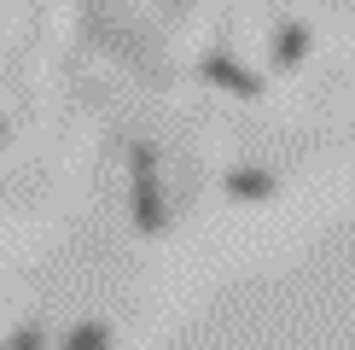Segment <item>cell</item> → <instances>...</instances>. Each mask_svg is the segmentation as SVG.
I'll return each instance as SVG.
<instances>
[{
    "instance_id": "cell-5",
    "label": "cell",
    "mask_w": 355,
    "mask_h": 350,
    "mask_svg": "<svg viewBox=\"0 0 355 350\" xmlns=\"http://www.w3.org/2000/svg\"><path fill=\"white\" fill-rule=\"evenodd\" d=\"M70 344H105V327H82V333H76Z\"/></svg>"
},
{
    "instance_id": "cell-2",
    "label": "cell",
    "mask_w": 355,
    "mask_h": 350,
    "mask_svg": "<svg viewBox=\"0 0 355 350\" xmlns=\"http://www.w3.org/2000/svg\"><path fill=\"white\" fill-rule=\"evenodd\" d=\"M198 76L210 82V88H221V94H233V99H257L262 94V76H257V70H245L239 58L221 53V47L198 58Z\"/></svg>"
},
{
    "instance_id": "cell-3",
    "label": "cell",
    "mask_w": 355,
    "mask_h": 350,
    "mask_svg": "<svg viewBox=\"0 0 355 350\" xmlns=\"http://www.w3.org/2000/svg\"><path fill=\"white\" fill-rule=\"evenodd\" d=\"M309 47H315V29H309V24H279L274 29V65L279 70H297L309 58Z\"/></svg>"
},
{
    "instance_id": "cell-1",
    "label": "cell",
    "mask_w": 355,
    "mask_h": 350,
    "mask_svg": "<svg viewBox=\"0 0 355 350\" xmlns=\"http://www.w3.org/2000/svg\"><path fill=\"white\" fill-rule=\"evenodd\" d=\"M128 169H135V228L164 233V181H157V152L146 140L128 146Z\"/></svg>"
},
{
    "instance_id": "cell-6",
    "label": "cell",
    "mask_w": 355,
    "mask_h": 350,
    "mask_svg": "<svg viewBox=\"0 0 355 350\" xmlns=\"http://www.w3.org/2000/svg\"><path fill=\"white\" fill-rule=\"evenodd\" d=\"M0 146H6V123H0Z\"/></svg>"
},
{
    "instance_id": "cell-4",
    "label": "cell",
    "mask_w": 355,
    "mask_h": 350,
    "mask_svg": "<svg viewBox=\"0 0 355 350\" xmlns=\"http://www.w3.org/2000/svg\"><path fill=\"white\" fill-rule=\"evenodd\" d=\"M227 193H233V199H268V193H274V175L245 164V169H233V175H227Z\"/></svg>"
}]
</instances>
